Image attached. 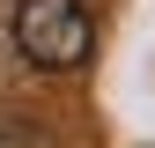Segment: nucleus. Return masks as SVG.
Returning a JSON list of instances; mask_svg holds the SVG:
<instances>
[{"instance_id": "nucleus-1", "label": "nucleus", "mask_w": 155, "mask_h": 148, "mask_svg": "<svg viewBox=\"0 0 155 148\" xmlns=\"http://www.w3.org/2000/svg\"><path fill=\"white\" fill-rule=\"evenodd\" d=\"M15 52L45 74H74L96 52V22L81 0H22L15 8Z\"/></svg>"}]
</instances>
